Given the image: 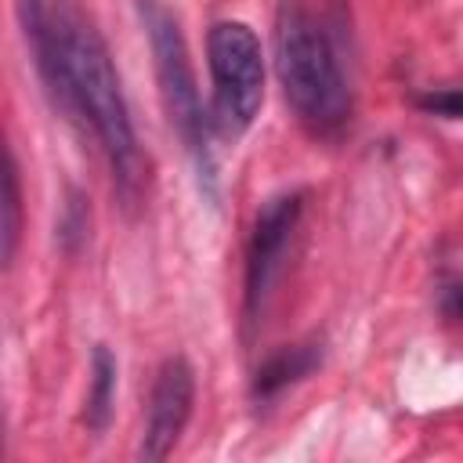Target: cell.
Wrapping results in <instances>:
<instances>
[{"label": "cell", "instance_id": "30bf717a", "mask_svg": "<svg viewBox=\"0 0 463 463\" xmlns=\"http://www.w3.org/2000/svg\"><path fill=\"white\" fill-rule=\"evenodd\" d=\"M58 239H61V246H65L69 253L80 250V242L87 239V206H83L80 195H72V199L65 203V213H61V221H58Z\"/></svg>", "mask_w": 463, "mask_h": 463}, {"label": "cell", "instance_id": "8992f818", "mask_svg": "<svg viewBox=\"0 0 463 463\" xmlns=\"http://www.w3.org/2000/svg\"><path fill=\"white\" fill-rule=\"evenodd\" d=\"M195 405V373L188 358L174 354L159 365L156 383L148 391V416H145V434H141V459H166L174 445L181 441Z\"/></svg>", "mask_w": 463, "mask_h": 463}, {"label": "cell", "instance_id": "ba28073f", "mask_svg": "<svg viewBox=\"0 0 463 463\" xmlns=\"http://www.w3.org/2000/svg\"><path fill=\"white\" fill-rule=\"evenodd\" d=\"M116 354L105 347V344H94L90 351V387H87V402H83V423L87 430L101 434L112 420V409H116Z\"/></svg>", "mask_w": 463, "mask_h": 463}, {"label": "cell", "instance_id": "5b68a950", "mask_svg": "<svg viewBox=\"0 0 463 463\" xmlns=\"http://www.w3.org/2000/svg\"><path fill=\"white\" fill-rule=\"evenodd\" d=\"M300 213H304V192H279L260 206L253 221V235L246 250V289H242V315L250 326L260 318L271 297V286L282 271Z\"/></svg>", "mask_w": 463, "mask_h": 463}, {"label": "cell", "instance_id": "3957f363", "mask_svg": "<svg viewBox=\"0 0 463 463\" xmlns=\"http://www.w3.org/2000/svg\"><path fill=\"white\" fill-rule=\"evenodd\" d=\"M137 18L141 29L148 36V51H152V65H156V83H159V98H163V112L174 127V134L181 137L184 152L195 163L199 184L206 188V195L213 199V184H217V163H213V123L203 112L199 101V87H195V69L188 58V43L181 33L177 14L163 4V0H137Z\"/></svg>", "mask_w": 463, "mask_h": 463}, {"label": "cell", "instance_id": "8fae6325", "mask_svg": "<svg viewBox=\"0 0 463 463\" xmlns=\"http://www.w3.org/2000/svg\"><path fill=\"white\" fill-rule=\"evenodd\" d=\"M423 109L434 112V116L456 119V116H459V90L449 87V90H441V94H427V98H423Z\"/></svg>", "mask_w": 463, "mask_h": 463}, {"label": "cell", "instance_id": "6da1fadb", "mask_svg": "<svg viewBox=\"0 0 463 463\" xmlns=\"http://www.w3.org/2000/svg\"><path fill=\"white\" fill-rule=\"evenodd\" d=\"M36 69L69 119H80L94 134L119 199L127 206L141 203L148 159L137 145L130 105L109 43L76 0H51V40L36 54Z\"/></svg>", "mask_w": 463, "mask_h": 463}, {"label": "cell", "instance_id": "7a4b0ae2", "mask_svg": "<svg viewBox=\"0 0 463 463\" xmlns=\"http://www.w3.org/2000/svg\"><path fill=\"white\" fill-rule=\"evenodd\" d=\"M275 72L293 116L315 137H336L347 127V80L340 72L329 33L304 0H282L275 11Z\"/></svg>", "mask_w": 463, "mask_h": 463}, {"label": "cell", "instance_id": "9c48e42d", "mask_svg": "<svg viewBox=\"0 0 463 463\" xmlns=\"http://www.w3.org/2000/svg\"><path fill=\"white\" fill-rule=\"evenodd\" d=\"M318 358H322L318 344H293V347L275 351V354L257 369L253 394H257V398H275L282 387H289V383H297L300 376H307V373L318 365Z\"/></svg>", "mask_w": 463, "mask_h": 463}, {"label": "cell", "instance_id": "52a82bcc", "mask_svg": "<svg viewBox=\"0 0 463 463\" xmlns=\"http://www.w3.org/2000/svg\"><path fill=\"white\" fill-rule=\"evenodd\" d=\"M18 242H22V181L14 156L0 137V271L11 268Z\"/></svg>", "mask_w": 463, "mask_h": 463}, {"label": "cell", "instance_id": "277c9868", "mask_svg": "<svg viewBox=\"0 0 463 463\" xmlns=\"http://www.w3.org/2000/svg\"><path fill=\"white\" fill-rule=\"evenodd\" d=\"M206 65H210V123L224 137H239L253 127L264 101V54L257 33L224 18L210 25L206 36Z\"/></svg>", "mask_w": 463, "mask_h": 463}]
</instances>
